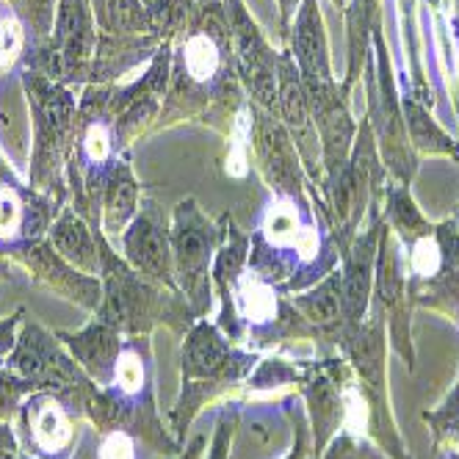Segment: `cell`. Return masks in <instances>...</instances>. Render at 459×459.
I'll use <instances>...</instances> for the list:
<instances>
[{
	"label": "cell",
	"mask_w": 459,
	"mask_h": 459,
	"mask_svg": "<svg viewBox=\"0 0 459 459\" xmlns=\"http://www.w3.org/2000/svg\"><path fill=\"white\" fill-rule=\"evenodd\" d=\"M238 305H241V313L249 324H266L274 318L277 313V302H274V293L272 288L255 277V274H247L241 282H238Z\"/></svg>",
	"instance_id": "277c9868"
},
{
	"label": "cell",
	"mask_w": 459,
	"mask_h": 459,
	"mask_svg": "<svg viewBox=\"0 0 459 459\" xmlns=\"http://www.w3.org/2000/svg\"><path fill=\"white\" fill-rule=\"evenodd\" d=\"M219 67V50L208 37H194L186 45V70L196 81H208L213 78Z\"/></svg>",
	"instance_id": "5b68a950"
},
{
	"label": "cell",
	"mask_w": 459,
	"mask_h": 459,
	"mask_svg": "<svg viewBox=\"0 0 459 459\" xmlns=\"http://www.w3.org/2000/svg\"><path fill=\"white\" fill-rule=\"evenodd\" d=\"M12 326H14V321L0 324V354H4L12 346Z\"/></svg>",
	"instance_id": "4fadbf2b"
},
{
	"label": "cell",
	"mask_w": 459,
	"mask_h": 459,
	"mask_svg": "<svg viewBox=\"0 0 459 459\" xmlns=\"http://www.w3.org/2000/svg\"><path fill=\"white\" fill-rule=\"evenodd\" d=\"M70 346H73V351L78 354V359L91 377L111 382L114 363H117V354H119L122 346H119L117 335L108 330V326H91V330H86L83 335L73 338Z\"/></svg>",
	"instance_id": "7a4b0ae2"
},
{
	"label": "cell",
	"mask_w": 459,
	"mask_h": 459,
	"mask_svg": "<svg viewBox=\"0 0 459 459\" xmlns=\"http://www.w3.org/2000/svg\"><path fill=\"white\" fill-rule=\"evenodd\" d=\"M20 393H22V385L20 382H14L9 377H0V415H6V412L14 410Z\"/></svg>",
	"instance_id": "7c38bea8"
},
{
	"label": "cell",
	"mask_w": 459,
	"mask_h": 459,
	"mask_svg": "<svg viewBox=\"0 0 459 459\" xmlns=\"http://www.w3.org/2000/svg\"><path fill=\"white\" fill-rule=\"evenodd\" d=\"M97 459H139V446L125 429H114L100 440Z\"/></svg>",
	"instance_id": "52a82bcc"
},
{
	"label": "cell",
	"mask_w": 459,
	"mask_h": 459,
	"mask_svg": "<svg viewBox=\"0 0 459 459\" xmlns=\"http://www.w3.org/2000/svg\"><path fill=\"white\" fill-rule=\"evenodd\" d=\"M111 385L122 399H139L147 387V359L142 357L139 346H122L114 363Z\"/></svg>",
	"instance_id": "3957f363"
},
{
	"label": "cell",
	"mask_w": 459,
	"mask_h": 459,
	"mask_svg": "<svg viewBox=\"0 0 459 459\" xmlns=\"http://www.w3.org/2000/svg\"><path fill=\"white\" fill-rule=\"evenodd\" d=\"M247 117H241V122H238V127H236V142H233V152H230V172L233 175H244L247 172V167H244V160H247V155H244V147H247Z\"/></svg>",
	"instance_id": "8fae6325"
},
{
	"label": "cell",
	"mask_w": 459,
	"mask_h": 459,
	"mask_svg": "<svg viewBox=\"0 0 459 459\" xmlns=\"http://www.w3.org/2000/svg\"><path fill=\"white\" fill-rule=\"evenodd\" d=\"M83 147H86V155L91 160H106L108 152H111V136H108V130L103 125H91L86 139H83Z\"/></svg>",
	"instance_id": "9c48e42d"
},
{
	"label": "cell",
	"mask_w": 459,
	"mask_h": 459,
	"mask_svg": "<svg viewBox=\"0 0 459 459\" xmlns=\"http://www.w3.org/2000/svg\"><path fill=\"white\" fill-rule=\"evenodd\" d=\"M22 426L28 446H34L42 456H61L73 446V420L70 412L56 396H34L22 407Z\"/></svg>",
	"instance_id": "6da1fadb"
},
{
	"label": "cell",
	"mask_w": 459,
	"mask_h": 459,
	"mask_svg": "<svg viewBox=\"0 0 459 459\" xmlns=\"http://www.w3.org/2000/svg\"><path fill=\"white\" fill-rule=\"evenodd\" d=\"M22 50V25L12 12L0 14V73L14 67Z\"/></svg>",
	"instance_id": "8992f818"
},
{
	"label": "cell",
	"mask_w": 459,
	"mask_h": 459,
	"mask_svg": "<svg viewBox=\"0 0 459 459\" xmlns=\"http://www.w3.org/2000/svg\"><path fill=\"white\" fill-rule=\"evenodd\" d=\"M412 266H415L418 274H435L437 266H440V249H437V244L429 241V238L420 241L415 247V252H412Z\"/></svg>",
	"instance_id": "ba28073f"
},
{
	"label": "cell",
	"mask_w": 459,
	"mask_h": 459,
	"mask_svg": "<svg viewBox=\"0 0 459 459\" xmlns=\"http://www.w3.org/2000/svg\"><path fill=\"white\" fill-rule=\"evenodd\" d=\"M22 219V208L12 191H0V233H14Z\"/></svg>",
	"instance_id": "30bf717a"
}]
</instances>
